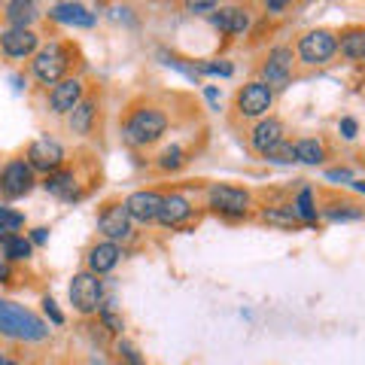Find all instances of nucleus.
Masks as SVG:
<instances>
[{"label": "nucleus", "instance_id": "obj_6", "mask_svg": "<svg viewBox=\"0 0 365 365\" xmlns=\"http://www.w3.org/2000/svg\"><path fill=\"white\" fill-rule=\"evenodd\" d=\"M338 52V37L332 31L319 28V31H307L304 37L299 40V58L304 64H326L332 61V55Z\"/></svg>", "mask_w": 365, "mask_h": 365}, {"label": "nucleus", "instance_id": "obj_35", "mask_svg": "<svg viewBox=\"0 0 365 365\" xmlns=\"http://www.w3.org/2000/svg\"><path fill=\"white\" fill-rule=\"evenodd\" d=\"M341 137H347V140H353V137H356V119H350V116H344L341 119Z\"/></svg>", "mask_w": 365, "mask_h": 365}, {"label": "nucleus", "instance_id": "obj_23", "mask_svg": "<svg viewBox=\"0 0 365 365\" xmlns=\"http://www.w3.org/2000/svg\"><path fill=\"white\" fill-rule=\"evenodd\" d=\"M295 158L304 165H319L326 158V146L323 140H317V137H304V140L295 143Z\"/></svg>", "mask_w": 365, "mask_h": 365}, {"label": "nucleus", "instance_id": "obj_16", "mask_svg": "<svg viewBox=\"0 0 365 365\" xmlns=\"http://www.w3.org/2000/svg\"><path fill=\"white\" fill-rule=\"evenodd\" d=\"M119 259H122V250H119V244H113V241H98V244H91V250H88V256H86V262H88V271L91 274H107V271H113L119 265Z\"/></svg>", "mask_w": 365, "mask_h": 365}, {"label": "nucleus", "instance_id": "obj_14", "mask_svg": "<svg viewBox=\"0 0 365 365\" xmlns=\"http://www.w3.org/2000/svg\"><path fill=\"white\" fill-rule=\"evenodd\" d=\"M79 101H83V79L79 76H67L58 86H52V91H49V110L58 113V116L71 113Z\"/></svg>", "mask_w": 365, "mask_h": 365}, {"label": "nucleus", "instance_id": "obj_43", "mask_svg": "<svg viewBox=\"0 0 365 365\" xmlns=\"http://www.w3.org/2000/svg\"><path fill=\"white\" fill-rule=\"evenodd\" d=\"M0 268H4V256H0Z\"/></svg>", "mask_w": 365, "mask_h": 365}, {"label": "nucleus", "instance_id": "obj_11", "mask_svg": "<svg viewBox=\"0 0 365 365\" xmlns=\"http://www.w3.org/2000/svg\"><path fill=\"white\" fill-rule=\"evenodd\" d=\"M28 165L34 170H43V174H55L64 165V150L58 140H49V137H40V140L31 143L28 150Z\"/></svg>", "mask_w": 365, "mask_h": 365}, {"label": "nucleus", "instance_id": "obj_41", "mask_svg": "<svg viewBox=\"0 0 365 365\" xmlns=\"http://www.w3.org/2000/svg\"><path fill=\"white\" fill-rule=\"evenodd\" d=\"M6 362V353H4V347H0V365H4Z\"/></svg>", "mask_w": 365, "mask_h": 365}, {"label": "nucleus", "instance_id": "obj_20", "mask_svg": "<svg viewBox=\"0 0 365 365\" xmlns=\"http://www.w3.org/2000/svg\"><path fill=\"white\" fill-rule=\"evenodd\" d=\"M46 192H52V195H58L61 201H73L79 198V192H76V174L73 170H67V168H58L55 174H46Z\"/></svg>", "mask_w": 365, "mask_h": 365}, {"label": "nucleus", "instance_id": "obj_31", "mask_svg": "<svg viewBox=\"0 0 365 365\" xmlns=\"http://www.w3.org/2000/svg\"><path fill=\"white\" fill-rule=\"evenodd\" d=\"M262 220H265V222H277V225H295V222H299V216H295L292 207H287V210H265V213H262Z\"/></svg>", "mask_w": 365, "mask_h": 365}, {"label": "nucleus", "instance_id": "obj_5", "mask_svg": "<svg viewBox=\"0 0 365 365\" xmlns=\"http://www.w3.org/2000/svg\"><path fill=\"white\" fill-rule=\"evenodd\" d=\"M271 104H274V88H268L262 79L247 83L235 98V107H237V113H241L244 119H265Z\"/></svg>", "mask_w": 365, "mask_h": 365}, {"label": "nucleus", "instance_id": "obj_1", "mask_svg": "<svg viewBox=\"0 0 365 365\" xmlns=\"http://www.w3.org/2000/svg\"><path fill=\"white\" fill-rule=\"evenodd\" d=\"M0 335L16 341H43L49 338V326L28 307L0 299Z\"/></svg>", "mask_w": 365, "mask_h": 365}, {"label": "nucleus", "instance_id": "obj_19", "mask_svg": "<svg viewBox=\"0 0 365 365\" xmlns=\"http://www.w3.org/2000/svg\"><path fill=\"white\" fill-rule=\"evenodd\" d=\"M49 19L61 21V25H76V28H91L95 25V13H88L83 4H58V6H52Z\"/></svg>", "mask_w": 365, "mask_h": 365}, {"label": "nucleus", "instance_id": "obj_9", "mask_svg": "<svg viewBox=\"0 0 365 365\" xmlns=\"http://www.w3.org/2000/svg\"><path fill=\"white\" fill-rule=\"evenodd\" d=\"M207 201L216 213L225 216H247L250 210V192L237 186H210Z\"/></svg>", "mask_w": 365, "mask_h": 365}, {"label": "nucleus", "instance_id": "obj_12", "mask_svg": "<svg viewBox=\"0 0 365 365\" xmlns=\"http://www.w3.org/2000/svg\"><path fill=\"white\" fill-rule=\"evenodd\" d=\"M40 37L31 28H9L0 34V49H4L6 58H28V55L37 52Z\"/></svg>", "mask_w": 365, "mask_h": 365}, {"label": "nucleus", "instance_id": "obj_15", "mask_svg": "<svg viewBox=\"0 0 365 365\" xmlns=\"http://www.w3.org/2000/svg\"><path fill=\"white\" fill-rule=\"evenodd\" d=\"M283 134H287L283 122H280V119H274V116H265V119H259V122H256L253 134H250V146H253L259 155H265V153H271L280 140H287Z\"/></svg>", "mask_w": 365, "mask_h": 365}, {"label": "nucleus", "instance_id": "obj_2", "mask_svg": "<svg viewBox=\"0 0 365 365\" xmlns=\"http://www.w3.org/2000/svg\"><path fill=\"white\" fill-rule=\"evenodd\" d=\"M168 131V113L158 107H137L131 110V116L125 119V140L131 146H150L158 137Z\"/></svg>", "mask_w": 365, "mask_h": 365}, {"label": "nucleus", "instance_id": "obj_3", "mask_svg": "<svg viewBox=\"0 0 365 365\" xmlns=\"http://www.w3.org/2000/svg\"><path fill=\"white\" fill-rule=\"evenodd\" d=\"M67 67H71V61H67V49L61 43L43 46L31 61V71L43 86H58L64 79V73H67Z\"/></svg>", "mask_w": 365, "mask_h": 365}, {"label": "nucleus", "instance_id": "obj_27", "mask_svg": "<svg viewBox=\"0 0 365 365\" xmlns=\"http://www.w3.org/2000/svg\"><path fill=\"white\" fill-rule=\"evenodd\" d=\"M186 162H189V158H186V153H182L180 146H168V150L158 155V168H162V170H180Z\"/></svg>", "mask_w": 365, "mask_h": 365}, {"label": "nucleus", "instance_id": "obj_13", "mask_svg": "<svg viewBox=\"0 0 365 365\" xmlns=\"http://www.w3.org/2000/svg\"><path fill=\"white\" fill-rule=\"evenodd\" d=\"M162 198L165 195H158V192L153 189H140V192H134V195L125 198V207H128V216H131V222H155L158 220V210H162Z\"/></svg>", "mask_w": 365, "mask_h": 365}, {"label": "nucleus", "instance_id": "obj_34", "mask_svg": "<svg viewBox=\"0 0 365 365\" xmlns=\"http://www.w3.org/2000/svg\"><path fill=\"white\" fill-rule=\"evenodd\" d=\"M204 71H207V73H220V76H232L235 67L228 61H210V64H204Z\"/></svg>", "mask_w": 365, "mask_h": 365}, {"label": "nucleus", "instance_id": "obj_30", "mask_svg": "<svg viewBox=\"0 0 365 365\" xmlns=\"http://www.w3.org/2000/svg\"><path fill=\"white\" fill-rule=\"evenodd\" d=\"M116 356L122 362H128V365H146V359L140 356V350H137L131 341H119V344H116Z\"/></svg>", "mask_w": 365, "mask_h": 365}, {"label": "nucleus", "instance_id": "obj_25", "mask_svg": "<svg viewBox=\"0 0 365 365\" xmlns=\"http://www.w3.org/2000/svg\"><path fill=\"white\" fill-rule=\"evenodd\" d=\"M0 247H4V259H13V262L31 256V241L21 235H4L0 237Z\"/></svg>", "mask_w": 365, "mask_h": 365}, {"label": "nucleus", "instance_id": "obj_45", "mask_svg": "<svg viewBox=\"0 0 365 365\" xmlns=\"http://www.w3.org/2000/svg\"><path fill=\"white\" fill-rule=\"evenodd\" d=\"M362 158H365V153H362Z\"/></svg>", "mask_w": 365, "mask_h": 365}, {"label": "nucleus", "instance_id": "obj_4", "mask_svg": "<svg viewBox=\"0 0 365 365\" xmlns=\"http://www.w3.org/2000/svg\"><path fill=\"white\" fill-rule=\"evenodd\" d=\"M101 299H104V283L98 280V274L91 271H79L71 280V304L79 314H95L101 311Z\"/></svg>", "mask_w": 365, "mask_h": 365}, {"label": "nucleus", "instance_id": "obj_40", "mask_svg": "<svg viewBox=\"0 0 365 365\" xmlns=\"http://www.w3.org/2000/svg\"><path fill=\"white\" fill-rule=\"evenodd\" d=\"M353 189H356V192H365V180H353Z\"/></svg>", "mask_w": 365, "mask_h": 365}, {"label": "nucleus", "instance_id": "obj_22", "mask_svg": "<svg viewBox=\"0 0 365 365\" xmlns=\"http://www.w3.org/2000/svg\"><path fill=\"white\" fill-rule=\"evenodd\" d=\"M37 6L25 4V0H16V4H6V21L9 28H31V21L37 19Z\"/></svg>", "mask_w": 365, "mask_h": 365}, {"label": "nucleus", "instance_id": "obj_44", "mask_svg": "<svg viewBox=\"0 0 365 365\" xmlns=\"http://www.w3.org/2000/svg\"><path fill=\"white\" fill-rule=\"evenodd\" d=\"M0 237H4V228H0Z\"/></svg>", "mask_w": 365, "mask_h": 365}, {"label": "nucleus", "instance_id": "obj_17", "mask_svg": "<svg viewBox=\"0 0 365 365\" xmlns=\"http://www.w3.org/2000/svg\"><path fill=\"white\" fill-rule=\"evenodd\" d=\"M189 216H192L189 198H182V195H165L162 198V210H158V222L162 225H168V228L182 225Z\"/></svg>", "mask_w": 365, "mask_h": 365}, {"label": "nucleus", "instance_id": "obj_36", "mask_svg": "<svg viewBox=\"0 0 365 365\" xmlns=\"http://www.w3.org/2000/svg\"><path fill=\"white\" fill-rule=\"evenodd\" d=\"M189 13H216V4H210V0H198V4H186Z\"/></svg>", "mask_w": 365, "mask_h": 365}, {"label": "nucleus", "instance_id": "obj_24", "mask_svg": "<svg viewBox=\"0 0 365 365\" xmlns=\"http://www.w3.org/2000/svg\"><path fill=\"white\" fill-rule=\"evenodd\" d=\"M338 49H341V55H344V58H350V61L365 58V31H350V34H344V37H341V43H338Z\"/></svg>", "mask_w": 365, "mask_h": 365}, {"label": "nucleus", "instance_id": "obj_38", "mask_svg": "<svg viewBox=\"0 0 365 365\" xmlns=\"http://www.w3.org/2000/svg\"><path fill=\"white\" fill-rule=\"evenodd\" d=\"M46 241V228H34V244H43Z\"/></svg>", "mask_w": 365, "mask_h": 365}, {"label": "nucleus", "instance_id": "obj_28", "mask_svg": "<svg viewBox=\"0 0 365 365\" xmlns=\"http://www.w3.org/2000/svg\"><path fill=\"white\" fill-rule=\"evenodd\" d=\"M265 158H268V162H277V165H292V162H299V158H295V143H289V140H280L271 153H265Z\"/></svg>", "mask_w": 365, "mask_h": 365}, {"label": "nucleus", "instance_id": "obj_7", "mask_svg": "<svg viewBox=\"0 0 365 365\" xmlns=\"http://www.w3.org/2000/svg\"><path fill=\"white\" fill-rule=\"evenodd\" d=\"M98 232L107 237V241L119 244V241H128L131 237V216L125 201H110L101 207L98 213Z\"/></svg>", "mask_w": 365, "mask_h": 365}, {"label": "nucleus", "instance_id": "obj_29", "mask_svg": "<svg viewBox=\"0 0 365 365\" xmlns=\"http://www.w3.org/2000/svg\"><path fill=\"white\" fill-rule=\"evenodd\" d=\"M25 225V216L19 210H9V207H0V228H4V235H13L16 228Z\"/></svg>", "mask_w": 365, "mask_h": 365}, {"label": "nucleus", "instance_id": "obj_8", "mask_svg": "<svg viewBox=\"0 0 365 365\" xmlns=\"http://www.w3.org/2000/svg\"><path fill=\"white\" fill-rule=\"evenodd\" d=\"M34 182H37L34 180V168L25 158H13V162L4 168V174H0V192H4L6 198H21L34 189Z\"/></svg>", "mask_w": 365, "mask_h": 365}, {"label": "nucleus", "instance_id": "obj_18", "mask_svg": "<svg viewBox=\"0 0 365 365\" xmlns=\"http://www.w3.org/2000/svg\"><path fill=\"white\" fill-rule=\"evenodd\" d=\"M213 25L220 28L222 34L241 37V34L250 28V16H247V9H241V6H225V9H216Z\"/></svg>", "mask_w": 365, "mask_h": 365}, {"label": "nucleus", "instance_id": "obj_37", "mask_svg": "<svg viewBox=\"0 0 365 365\" xmlns=\"http://www.w3.org/2000/svg\"><path fill=\"white\" fill-rule=\"evenodd\" d=\"M329 177H332V180H353V174H350V170H344V168H341V170H329Z\"/></svg>", "mask_w": 365, "mask_h": 365}, {"label": "nucleus", "instance_id": "obj_42", "mask_svg": "<svg viewBox=\"0 0 365 365\" xmlns=\"http://www.w3.org/2000/svg\"><path fill=\"white\" fill-rule=\"evenodd\" d=\"M4 365H21V362H19V359H6Z\"/></svg>", "mask_w": 365, "mask_h": 365}, {"label": "nucleus", "instance_id": "obj_33", "mask_svg": "<svg viewBox=\"0 0 365 365\" xmlns=\"http://www.w3.org/2000/svg\"><path fill=\"white\" fill-rule=\"evenodd\" d=\"M43 311H46V317H49L55 326H61V323H64V314L58 311V304H55L52 299H43Z\"/></svg>", "mask_w": 365, "mask_h": 365}, {"label": "nucleus", "instance_id": "obj_21", "mask_svg": "<svg viewBox=\"0 0 365 365\" xmlns=\"http://www.w3.org/2000/svg\"><path fill=\"white\" fill-rule=\"evenodd\" d=\"M67 125H71V131L73 134H88L91 131V122H95V101L91 98H83L79 104L67 113Z\"/></svg>", "mask_w": 365, "mask_h": 365}, {"label": "nucleus", "instance_id": "obj_39", "mask_svg": "<svg viewBox=\"0 0 365 365\" xmlns=\"http://www.w3.org/2000/svg\"><path fill=\"white\" fill-rule=\"evenodd\" d=\"M283 6H287V4H283V0H271V4H268V9H271V13H280Z\"/></svg>", "mask_w": 365, "mask_h": 365}, {"label": "nucleus", "instance_id": "obj_32", "mask_svg": "<svg viewBox=\"0 0 365 365\" xmlns=\"http://www.w3.org/2000/svg\"><path fill=\"white\" fill-rule=\"evenodd\" d=\"M101 319H104V326L110 329V332H122L125 329V323H122V317L113 311L110 304H101Z\"/></svg>", "mask_w": 365, "mask_h": 365}, {"label": "nucleus", "instance_id": "obj_26", "mask_svg": "<svg viewBox=\"0 0 365 365\" xmlns=\"http://www.w3.org/2000/svg\"><path fill=\"white\" fill-rule=\"evenodd\" d=\"M292 210H295V216H299V220H304V222H317L314 192H311V189H302V192H299V198H295V204H292Z\"/></svg>", "mask_w": 365, "mask_h": 365}, {"label": "nucleus", "instance_id": "obj_10", "mask_svg": "<svg viewBox=\"0 0 365 365\" xmlns=\"http://www.w3.org/2000/svg\"><path fill=\"white\" fill-rule=\"evenodd\" d=\"M292 49L289 46H277L268 52V61L262 64V83L268 88H287L289 73H292Z\"/></svg>", "mask_w": 365, "mask_h": 365}]
</instances>
